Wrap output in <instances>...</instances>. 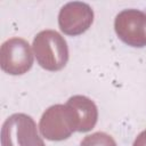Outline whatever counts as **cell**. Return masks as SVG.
Wrapping results in <instances>:
<instances>
[{
    "label": "cell",
    "instance_id": "1",
    "mask_svg": "<svg viewBox=\"0 0 146 146\" xmlns=\"http://www.w3.org/2000/svg\"><path fill=\"white\" fill-rule=\"evenodd\" d=\"M33 50L39 65L51 72L65 67L68 60L66 40L54 30H43L33 39Z\"/></svg>",
    "mask_w": 146,
    "mask_h": 146
},
{
    "label": "cell",
    "instance_id": "2",
    "mask_svg": "<svg viewBox=\"0 0 146 146\" xmlns=\"http://www.w3.org/2000/svg\"><path fill=\"white\" fill-rule=\"evenodd\" d=\"M1 146H46L34 120L24 113L6 119L1 128Z\"/></svg>",
    "mask_w": 146,
    "mask_h": 146
},
{
    "label": "cell",
    "instance_id": "3",
    "mask_svg": "<svg viewBox=\"0 0 146 146\" xmlns=\"http://www.w3.org/2000/svg\"><path fill=\"white\" fill-rule=\"evenodd\" d=\"M0 64L3 72L10 75H22L31 70L33 54L29 42L22 38H11L1 44Z\"/></svg>",
    "mask_w": 146,
    "mask_h": 146
},
{
    "label": "cell",
    "instance_id": "4",
    "mask_svg": "<svg viewBox=\"0 0 146 146\" xmlns=\"http://www.w3.org/2000/svg\"><path fill=\"white\" fill-rule=\"evenodd\" d=\"M120 40L135 48L146 47V14L138 9H124L114 19Z\"/></svg>",
    "mask_w": 146,
    "mask_h": 146
},
{
    "label": "cell",
    "instance_id": "5",
    "mask_svg": "<svg viewBox=\"0 0 146 146\" xmlns=\"http://www.w3.org/2000/svg\"><path fill=\"white\" fill-rule=\"evenodd\" d=\"M94 22L92 8L81 1H72L64 5L58 14V25L66 35H80L84 33Z\"/></svg>",
    "mask_w": 146,
    "mask_h": 146
},
{
    "label": "cell",
    "instance_id": "6",
    "mask_svg": "<svg viewBox=\"0 0 146 146\" xmlns=\"http://www.w3.org/2000/svg\"><path fill=\"white\" fill-rule=\"evenodd\" d=\"M41 135L51 141H60L67 139L73 132L68 112L65 105L56 104L48 107L39 122Z\"/></svg>",
    "mask_w": 146,
    "mask_h": 146
},
{
    "label": "cell",
    "instance_id": "7",
    "mask_svg": "<svg viewBox=\"0 0 146 146\" xmlns=\"http://www.w3.org/2000/svg\"><path fill=\"white\" fill-rule=\"evenodd\" d=\"M65 106L74 131L87 132L95 128L98 120V110L94 100L82 95H75L68 98Z\"/></svg>",
    "mask_w": 146,
    "mask_h": 146
},
{
    "label": "cell",
    "instance_id": "8",
    "mask_svg": "<svg viewBox=\"0 0 146 146\" xmlns=\"http://www.w3.org/2000/svg\"><path fill=\"white\" fill-rule=\"evenodd\" d=\"M80 146H116V143L108 133L98 131L86 136L82 139Z\"/></svg>",
    "mask_w": 146,
    "mask_h": 146
},
{
    "label": "cell",
    "instance_id": "9",
    "mask_svg": "<svg viewBox=\"0 0 146 146\" xmlns=\"http://www.w3.org/2000/svg\"><path fill=\"white\" fill-rule=\"evenodd\" d=\"M132 146H146V130L141 131L135 139Z\"/></svg>",
    "mask_w": 146,
    "mask_h": 146
}]
</instances>
